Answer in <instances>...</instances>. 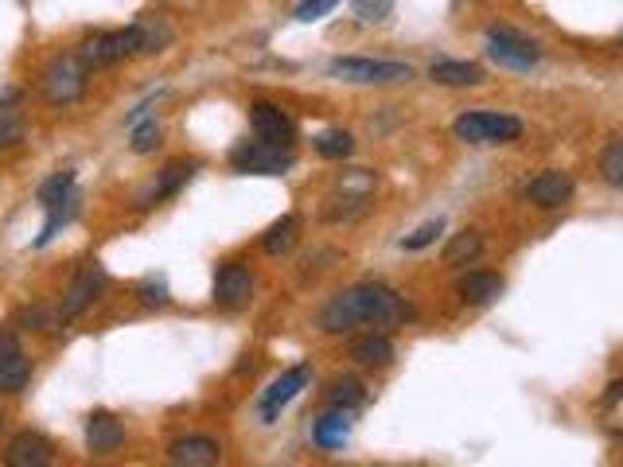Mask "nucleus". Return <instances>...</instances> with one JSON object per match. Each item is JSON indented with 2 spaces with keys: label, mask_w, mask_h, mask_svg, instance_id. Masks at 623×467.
I'll return each mask as SVG.
<instances>
[{
  "label": "nucleus",
  "mask_w": 623,
  "mask_h": 467,
  "mask_svg": "<svg viewBox=\"0 0 623 467\" xmlns=\"http://www.w3.org/2000/svg\"><path fill=\"white\" fill-rule=\"evenodd\" d=\"M413 308L405 304V296H398L394 288L386 285H355L335 292L328 304L320 308L316 324L328 335H343L351 327H378V331H390V327L409 324Z\"/></svg>",
  "instance_id": "obj_1"
},
{
  "label": "nucleus",
  "mask_w": 623,
  "mask_h": 467,
  "mask_svg": "<svg viewBox=\"0 0 623 467\" xmlns=\"http://www.w3.org/2000/svg\"><path fill=\"white\" fill-rule=\"evenodd\" d=\"M456 141L464 144H511L522 137V121L511 113H487V109H472L460 113L452 125Z\"/></svg>",
  "instance_id": "obj_2"
},
{
  "label": "nucleus",
  "mask_w": 623,
  "mask_h": 467,
  "mask_svg": "<svg viewBox=\"0 0 623 467\" xmlns=\"http://www.w3.org/2000/svg\"><path fill=\"white\" fill-rule=\"evenodd\" d=\"M86 82H90V63L82 55H59L43 71V98L51 106H71L86 94Z\"/></svg>",
  "instance_id": "obj_3"
},
{
  "label": "nucleus",
  "mask_w": 623,
  "mask_h": 467,
  "mask_svg": "<svg viewBox=\"0 0 623 467\" xmlns=\"http://www.w3.org/2000/svg\"><path fill=\"white\" fill-rule=\"evenodd\" d=\"M328 74L339 82H359V86H398L413 78V67L394 63V59H335Z\"/></svg>",
  "instance_id": "obj_4"
},
{
  "label": "nucleus",
  "mask_w": 623,
  "mask_h": 467,
  "mask_svg": "<svg viewBox=\"0 0 623 467\" xmlns=\"http://www.w3.org/2000/svg\"><path fill=\"white\" fill-rule=\"evenodd\" d=\"M230 164L246 176H285L296 164V152L269 141H246L230 152Z\"/></svg>",
  "instance_id": "obj_5"
},
{
  "label": "nucleus",
  "mask_w": 623,
  "mask_h": 467,
  "mask_svg": "<svg viewBox=\"0 0 623 467\" xmlns=\"http://www.w3.org/2000/svg\"><path fill=\"white\" fill-rule=\"evenodd\" d=\"M487 55L507 71H530L542 63V47L514 28H487Z\"/></svg>",
  "instance_id": "obj_6"
},
{
  "label": "nucleus",
  "mask_w": 623,
  "mask_h": 467,
  "mask_svg": "<svg viewBox=\"0 0 623 467\" xmlns=\"http://www.w3.org/2000/svg\"><path fill=\"white\" fill-rule=\"evenodd\" d=\"M78 55H82L90 67H110L117 59L141 55V28L129 24V28H121V32H94L90 39H82Z\"/></svg>",
  "instance_id": "obj_7"
},
{
  "label": "nucleus",
  "mask_w": 623,
  "mask_h": 467,
  "mask_svg": "<svg viewBox=\"0 0 623 467\" xmlns=\"http://www.w3.org/2000/svg\"><path fill=\"white\" fill-rule=\"evenodd\" d=\"M106 269L102 265H82L78 273H74V281L67 285V292H63V304H59V312H63V324L67 320H74V316H82L102 292H106Z\"/></svg>",
  "instance_id": "obj_8"
},
{
  "label": "nucleus",
  "mask_w": 623,
  "mask_h": 467,
  "mask_svg": "<svg viewBox=\"0 0 623 467\" xmlns=\"http://www.w3.org/2000/svg\"><path fill=\"white\" fill-rule=\"evenodd\" d=\"M250 125H254L257 141L281 144V148H293L296 144L293 117L281 106H273V102H254V106H250Z\"/></svg>",
  "instance_id": "obj_9"
},
{
  "label": "nucleus",
  "mask_w": 623,
  "mask_h": 467,
  "mask_svg": "<svg viewBox=\"0 0 623 467\" xmlns=\"http://www.w3.org/2000/svg\"><path fill=\"white\" fill-rule=\"evenodd\" d=\"M250 296H254V273L238 261H226L215 277V304L226 312H238L250 304Z\"/></svg>",
  "instance_id": "obj_10"
},
{
  "label": "nucleus",
  "mask_w": 623,
  "mask_h": 467,
  "mask_svg": "<svg viewBox=\"0 0 623 467\" xmlns=\"http://www.w3.org/2000/svg\"><path fill=\"white\" fill-rule=\"evenodd\" d=\"M308 378H312V366H308V362H300V366H293V370H285V374L261 394V421L273 425V421L281 417V409H285V405L308 386Z\"/></svg>",
  "instance_id": "obj_11"
},
{
  "label": "nucleus",
  "mask_w": 623,
  "mask_h": 467,
  "mask_svg": "<svg viewBox=\"0 0 623 467\" xmlns=\"http://www.w3.org/2000/svg\"><path fill=\"white\" fill-rule=\"evenodd\" d=\"M573 191H577V183L569 172H561V168H550V172H542V176H534L530 187H526V199L534 203V207H565L569 199H573Z\"/></svg>",
  "instance_id": "obj_12"
},
{
  "label": "nucleus",
  "mask_w": 623,
  "mask_h": 467,
  "mask_svg": "<svg viewBox=\"0 0 623 467\" xmlns=\"http://www.w3.org/2000/svg\"><path fill=\"white\" fill-rule=\"evenodd\" d=\"M168 460L180 467H211L222 460V448L211 436H180L168 444Z\"/></svg>",
  "instance_id": "obj_13"
},
{
  "label": "nucleus",
  "mask_w": 623,
  "mask_h": 467,
  "mask_svg": "<svg viewBox=\"0 0 623 467\" xmlns=\"http://www.w3.org/2000/svg\"><path fill=\"white\" fill-rule=\"evenodd\" d=\"M32 366L12 335H0V394H20L28 386Z\"/></svg>",
  "instance_id": "obj_14"
},
{
  "label": "nucleus",
  "mask_w": 623,
  "mask_h": 467,
  "mask_svg": "<svg viewBox=\"0 0 623 467\" xmlns=\"http://www.w3.org/2000/svg\"><path fill=\"white\" fill-rule=\"evenodd\" d=\"M4 460L12 467H47L55 460V448H51V440L39 436V432H20V436H12Z\"/></svg>",
  "instance_id": "obj_15"
},
{
  "label": "nucleus",
  "mask_w": 623,
  "mask_h": 467,
  "mask_svg": "<svg viewBox=\"0 0 623 467\" xmlns=\"http://www.w3.org/2000/svg\"><path fill=\"white\" fill-rule=\"evenodd\" d=\"M86 444L94 456H110L125 444V425L113 413H90L86 421Z\"/></svg>",
  "instance_id": "obj_16"
},
{
  "label": "nucleus",
  "mask_w": 623,
  "mask_h": 467,
  "mask_svg": "<svg viewBox=\"0 0 623 467\" xmlns=\"http://www.w3.org/2000/svg\"><path fill=\"white\" fill-rule=\"evenodd\" d=\"M347 351H351V359L359 362V366H370V370H382V366L394 362V343H390V335H382V331H374V327H370L367 335H355Z\"/></svg>",
  "instance_id": "obj_17"
},
{
  "label": "nucleus",
  "mask_w": 623,
  "mask_h": 467,
  "mask_svg": "<svg viewBox=\"0 0 623 467\" xmlns=\"http://www.w3.org/2000/svg\"><path fill=\"white\" fill-rule=\"evenodd\" d=\"M456 292H460V300H464V304H476V308H483V304H491V300H499V296H503V277H499V273H487V269H476V273L460 277Z\"/></svg>",
  "instance_id": "obj_18"
},
{
  "label": "nucleus",
  "mask_w": 623,
  "mask_h": 467,
  "mask_svg": "<svg viewBox=\"0 0 623 467\" xmlns=\"http://www.w3.org/2000/svg\"><path fill=\"white\" fill-rule=\"evenodd\" d=\"M312 440L320 448H343L351 440V409H331L312 425Z\"/></svg>",
  "instance_id": "obj_19"
},
{
  "label": "nucleus",
  "mask_w": 623,
  "mask_h": 467,
  "mask_svg": "<svg viewBox=\"0 0 623 467\" xmlns=\"http://www.w3.org/2000/svg\"><path fill=\"white\" fill-rule=\"evenodd\" d=\"M429 78L440 86H479L483 82V67L479 63H460V59H440L429 67Z\"/></svg>",
  "instance_id": "obj_20"
},
{
  "label": "nucleus",
  "mask_w": 623,
  "mask_h": 467,
  "mask_svg": "<svg viewBox=\"0 0 623 467\" xmlns=\"http://www.w3.org/2000/svg\"><path fill=\"white\" fill-rule=\"evenodd\" d=\"M191 172H195L191 164H168V168L160 172V180L152 183V187H148L145 195L137 199V207H156L160 199H168V195H176V191H180V187H184V183L191 180Z\"/></svg>",
  "instance_id": "obj_21"
},
{
  "label": "nucleus",
  "mask_w": 623,
  "mask_h": 467,
  "mask_svg": "<svg viewBox=\"0 0 623 467\" xmlns=\"http://www.w3.org/2000/svg\"><path fill=\"white\" fill-rule=\"evenodd\" d=\"M296 242H300V218L285 215V218H277V222L265 230V238H261V250L269 253V257H285V253L293 250Z\"/></svg>",
  "instance_id": "obj_22"
},
{
  "label": "nucleus",
  "mask_w": 623,
  "mask_h": 467,
  "mask_svg": "<svg viewBox=\"0 0 623 467\" xmlns=\"http://www.w3.org/2000/svg\"><path fill=\"white\" fill-rule=\"evenodd\" d=\"M479 253H483V238H479L476 230H460L444 246V265H468V261H476Z\"/></svg>",
  "instance_id": "obj_23"
},
{
  "label": "nucleus",
  "mask_w": 623,
  "mask_h": 467,
  "mask_svg": "<svg viewBox=\"0 0 623 467\" xmlns=\"http://www.w3.org/2000/svg\"><path fill=\"white\" fill-rule=\"evenodd\" d=\"M596 168H600V180L608 183V187L623 191V137H616V141L604 144V152H600Z\"/></svg>",
  "instance_id": "obj_24"
},
{
  "label": "nucleus",
  "mask_w": 623,
  "mask_h": 467,
  "mask_svg": "<svg viewBox=\"0 0 623 467\" xmlns=\"http://www.w3.org/2000/svg\"><path fill=\"white\" fill-rule=\"evenodd\" d=\"M367 401V390H363V382L359 378H335L328 390V405L331 409H355V405H363Z\"/></svg>",
  "instance_id": "obj_25"
},
{
  "label": "nucleus",
  "mask_w": 623,
  "mask_h": 467,
  "mask_svg": "<svg viewBox=\"0 0 623 467\" xmlns=\"http://www.w3.org/2000/svg\"><path fill=\"white\" fill-rule=\"evenodd\" d=\"M71 191H74V172L71 168H63V172H55L51 180H43V187H39V207L51 211V207H59Z\"/></svg>",
  "instance_id": "obj_26"
},
{
  "label": "nucleus",
  "mask_w": 623,
  "mask_h": 467,
  "mask_svg": "<svg viewBox=\"0 0 623 467\" xmlns=\"http://www.w3.org/2000/svg\"><path fill=\"white\" fill-rule=\"evenodd\" d=\"M316 152H320L324 160H347V156L355 152V137H351L347 129H328V133L316 137Z\"/></svg>",
  "instance_id": "obj_27"
},
{
  "label": "nucleus",
  "mask_w": 623,
  "mask_h": 467,
  "mask_svg": "<svg viewBox=\"0 0 623 467\" xmlns=\"http://www.w3.org/2000/svg\"><path fill=\"white\" fill-rule=\"evenodd\" d=\"M129 148H133L137 156L156 152V148H160V121H156V117H148V121H133V125H129Z\"/></svg>",
  "instance_id": "obj_28"
},
{
  "label": "nucleus",
  "mask_w": 623,
  "mask_h": 467,
  "mask_svg": "<svg viewBox=\"0 0 623 467\" xmlns=\"http://www.w3.org/2000/svg\"><path fill=\"white\" fill-rule=\"evenodd\" d=\"M141 55H152V51H164L172 43V28L164 20H141Z\"/></svg>",
  "instance_id": "obj_29"
},
{
  "label": "nucleus",
  "mask_w": 623,
  "mask_h": 467,
  "mask_svg": "<svg viewBox=\"0 0 623 467\" xmlns=\"http://www.w3.org/2000/svg\"><path fill=\"white\" fill-rule=\"evenodd\" d=\"M440 230H444V218H433V222H425L421 230H413L409 238H402V250H425V246H433Z\"/></svg>",
  "instance_id": "obj_30"
},
{
  "label": "nucleus",
  "mask_w": 623,
  "mask_h": 467,
  "mask_svg": "<svg viewBox=\"0 0 623 467\" xmlns=\"http://www.w3.org/2000/svg\"><path fill=\"white\" fill-rule=\"evenodd\" d=\"M335 4H339V0H304V4L296 8V20H300V24H316V20L328 16Z\"/></svg>",
  "instance_id": "obj_31"
},
{
  "label": "nucleus",
  "mask_w": 623,
  "mask_h": 467,
  "mask_svg": "<svg viewBox=\"0 0 623 467\" xmlns=\"http://www.w3.org/2000/svg\"><path fill=\"white\" fill-rule=\"evenodd\" d=\"M141 300H145L148 308H164V304H168V285H164V277H148L145 285H141Z\"/></svg>",
  "instance_id": "obj_32"
},
{
  "label": "nucleus",
  "mask_w": 623,
  "mask_h": 467,
  "mask_svg": "<svg viewBox=\"0 0 623 467\" xmlns=\"http://www.w3.org/2000/svg\"><path fill=\"white\" fill-rule=\"evenodd\" d=\"M24 141V125H20V117H12V113H0V148H12V144Z\"/></svg>",
  "instance_id": "obj_33"
},
{
  "label": "nucleus",
  "mask_w": 623,
  "mask_h": 467,
  "mask_svg": "<svg viewBox=\"0 0 623 467\" xmlns=\"http://www.w3.org/2000/svg\"><path fill=\"white\" fill-rule=\"evenodd\" d=\"M355 12L363 20H386L394 12V0H355Z\"/></svg>",
  "instance_id": "obj_34"
},
{
  "label": "nucleus",
  "mask_w": 623,
  "mask_h": 467,
  "mask_svg": "<svg viewBox=\"0 0 623 467\" xmlns=\"http://www.w3.org/2000/svg\"><path fill=\"white\" fill-rule=\"evenodd\" d=\"M12 102H20V90H8V86H4V90H0V106H12Z\"/></svg>",
  "instance_id": "obj_35"
},
{
  "label": "nucleus",
  "mask_w": 623,
  "mask_h": 467,
  "mask_svg": "<svg viewBox=\"0 0 623 467\" xmlns=\"http://www.w3.org/2000/svg\"><path fill=\"white\" fill-rule=\"evenodd\" d=\"M620 397H623V382H612V390H608V397H604V401H608V405H616Z\"/></svg>",
  "instance_id": "obj_36"
},
{
  "label": "nucleus",
  "mask_w": 623,
  "mask_h": 467,
  "mask_svg": "<svg viewBox=\"0 0 623 467\" xmlns=\"http://www.w3.org/2000/svg\"><path fill=\"white\" fill-rule=\"evenodd\" d=\"M0 429H4V417H0Z\"/></svg>",
  "instance_id": "obj_37"
}]
</instances>
